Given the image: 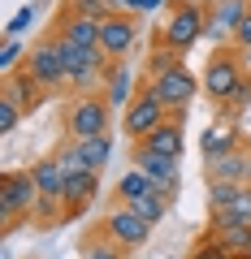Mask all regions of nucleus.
I'll return each mask as SVG.
<instances>
[{"instance_id": "obj_22", "label": "nucleus", "mask_w": 251, "mask_h": 259, "mask_svg": "<svg viewBox=\"0 0 251 259\" xmlns=\"http://www.w3.org/2000/svg\"><path fill=\"white\" fill-rule=\"evenodd\" d=\"M126 207H130L134 216H143V221H148L152 229H156V225L169 216V207H173V194H165V190H152V194H143V199H134V203H126Z\"/></svg>"}, {"instance_id": "obj_35", "label": "nucleus", "mask_w": 251, "mask_h": 259, "mask_svg": "<svg viewBox=\"0 0 251 259\" xmlns=\"http://www.w3.org/2000/svg\"><path fill=\"white\" fill-rule=\"evenodd\" d=\"M234 259H251V255H234Z\"/></svg>"}, {"instance_id": "obj_2", "label": "nucleus", "mask_w": 251, "mask_h": 259, "mask_svg": "<svg viewBox=\"0 0 251 259\" xmlns=\"http://www.w3.org/2000/svg\"><path fill=\"white\" fill-rule=\"evenodd\" d=\"M35 207H39L35 168H5L0 173V221H5V233H13L22 221H35Z\"/></svg>"}, {"instance_id": "obj_4", "label": "nucleus", "mask_w": 251, "mask_h": 259, "mask_svg": "<svg viewBox=\"0 0 251 259\" xmlns=\"http://www.w3.org/2000/svg\"><path fill=\"white\" fill-rule=\"evenodd\" d=\"M139 87L148 95H156L173 121H186V112H191V104H195V95H199L204 82H199L186 65H177V69H169V74H160V78H139Z\"/></svg>"}, {"instance_id": "obj_32", "label": "nucleus", "mask_w": 251, "mask_h": 259, "mask_svg": "<svg viewBox=\"0 0 251 259\" xmlns=\"http://www.w3.org/2000/svg\"><path fill=\"white\" fill-rule=\"evenodd\" d=\"M169 0H113V9L121 13H134V18H148V13H160Z\"/></svg>"}, {"instance_id": "obj_26", "label": "nucleus", "mask_w": 251, "mask_h": 259, "mask_svg": "<svg viewBox=\"0 0 251 259\" xmlns=\"http://www.w3.org/2000/svg\"><path fill=\"white\" fill-rule=\"evenodd\" d=\"M52 156H56V164H61V173H65V177L91 173V168H87V160H83V151H78V143H61Z\"/></svg>"}, {"instance_id": "obj_3", "label": "nucleus", "mask_w": 251, "mask_h": 259, "mask_svg": "<svg viewBox=\"0 0 251 259\" xmlns=\"http://www.w3.org/2000/svg\"><path fill=\"white\" fill-rule=\"evenodd\" d=\"M65 139H95V134H113V104L104 100V91H87V95H74L65 104Z\"/></svg>"}, {"instance_id": "obj_24", "label": "nucleus", "mask_w": 251, "mask_h": 259, "mask_svg": "<svg viewBox=\"0 0 251 259\" xmlns=\"http://www.w3.org/2000/svg\"><path fill=\"white\" fill-rule=\"evenodd\" d=\"M152 190H156V182H152L143 168H130V173L113 186V199H117V203H134V199H143V194H152Z\"/></svg>"}, {"instance_id": "obj_16", "label": "nucleus", "mask_w": 251, "mask_h": 259, "mask_svg": "<svg viewBox=\"0 0 251 259\" xmlns=\"http://www.w3.org/2000/svg\"><path fill=\"white\" fill-rule=\"evenodd\" d=\"M104 100L113 104V112H126V104L139 95V82H134V69L126 61H113L109 69H104V82H100Z\"/></svg>"}, {"instance_id": "obj_25", "label": "nucleus", "mask_w": 251, "mask_h": 259, "mask_svg": "<svg viewBox=\"0 0 251 259\" xmlns=\"http://www.w3.org/2000/svg\"><path fill=\"white\" fill-rule=\"evenodd\" d=\"M177 65H186L182 52H173V48H165V44H152L148 65H143V78H160V74H169V69H177Z\"/></svg>"}, {"instance_id": "obj_13", "label": "nucleus", "mask_w": 251, "mask_h": 259, "mask_svg": "<svg viewBox=\"0 0 251 259\" xmlns=\"http://www.w3.org/2000/svg\"><path fill=\"white\" fill-rule=\"evenodd\" d=\"M204 182H234V186H251V139L242 147L225 151V156L204 160Z\"/></svg>"}, {"instance_id": "obj_11", "label": "nucleus", "mask_w": 251, "mask_h": 259, "mask_svg": "<svg viewBox=\"0 0 251 259\" xmlns=\"http://www.w3.org/2000/svg\"><path fill=\"white\" fill-rule=\"evenodd\" d=\"M169 121V112H165V104L156 100V95H148L139 87V95H134L130 104H126V112H121V130H126V139L130 143H139V139H148L156 125H165Z\"/></svg>"}, {"instance_id": "obj_10", "label": "nucleus", "mask_w": 251, "mask_h": 259, "mask_svg": "<svg viewBox=\"0 0 251 259\" xmlns=\"http://www.w3.org/2000/svg\"><path fill=\"white\" fill-rule=\"evenodd\" d=\"M143 26L134 13H109V18H100V48L109 52V61H126V56L134 52V44H139Z\"/></svg>"}, {"instance_id": "obj_9", "label": "nucleus", "mask_w": 251, "mask_h": 259, "mask_svg": "<svg viewBox=\"0 0 251 259\" xmlns=\"http://www.w3.org/2000/svg\"><path fill=\"white\" fill-rule=\"evenodd\" d=\"M251 13V0H208V18H204V39L217 48L234 44V30L242 26V18Z\"/></svg>"}, {"instance_id": "obj_30", "label": "nucleus", "mask_w": 251, "mask_h": 259, "mask_svg": "<svg viewBox=\"0 0 251 259\" xmlns=\"http://www.w3.org/2000/svg\"><path fill=\"white\" fill-rule=\"evenodd\" d=\"M186 259H234V255L212 238V233H204V238H195V246H191V255H186Z\"/></svg>"}, {"instance_id": "obj_18", "label": "nucleus", "mask_w": 251, "mask_h": 259, "mask_svg": "<svg viewBox=\"0 0 251 259\" xmlns=\"http://www.w3.org/2000/svg\"><path fill=\"white\" fill-rule=\"evenodd\" d=\"M100 199V173H78V177H65V225L78 221L87 207Z\"/></svg>"}, {"instance_id": "obj_5", "label": "nucleus", "mask_w": 251, "mask_h": 259, "mask_svg": "<svg viewBox=\"0 0 251 259\" xmlns=\"http://www.w3.org/2000/svg\"><path fill=\"white\" fill-rule=\"evenodd\" d=\"M242 78H247V69H242V48L225 44V48H212V56L204 61V78L199 82H204V95L221 108Z\"/></svg>"}, {"instance_id": "obj_19", "label": "nucleus", "mask_w": 251, "mask_h": 259, "mask_svg": "<svg viewBox=\"0 0 251 259\" xmlns=\"http://www.w3.org/2000/svg\"><path fill=\"white\" fill-rule=\"evenodd\" d=\"M148 151H160V156H173V160H182V151H186V121H173L169 117L165 125H156L148 134V139H139Z\"/></svg>"}, {"instance_id": "obj_34", "label": "nucleus", "mask_w": 251, "mask_h": 259, "mask_svg": "<svg viewBox=\"0 0 251 259\" xmlns=\"http://www.w3.org/2000/svg\"><path fill=\"white\" fill-rule=\"evenodd\" d=\"M30 22H35V5H26V9H18L9 18V26H5V39H22L30 30Z\"/></svg>"}, {"instance_id": "obj_1", "label": "nucleus", "mask_w": 251, "mask_h": 259, "mask_svg": "<svg viewBox=\"0 0 251 259\" xmlns=\"http://www.w3.org/2000/svg\"><path fill=\"white\" fill-rule=\"evenodd\" d=\"M204 18H208V0H169L160 26L152 30V44H165L186 56L204 39Z\"/></svg>"}, {"instance_id": "obj_20", "label": "nucleus", "mask_w": 251, "mask_h": 259, "mask_svg": "<svg viewBox=\"0 0 251 259\" xmlns=\"http://www.w3.org/2000/svg\"><path fill=\"white\" fill-rule=\"evenodd\" d=\"M30 168H35V182H39V194H44V199H65V173H61L56 156L35 160Z\"/></svg>"}, {"instance_id": "obj_21", "label": "nucleus", "mask_w": 251, "mask_h": 259, "mask_svg": "<svg viewBox=\"0 0 251 259\" xmlns=\"http://www.w3.org/2000/svg\"><path fill=\"white\" fill-rule=\"evenodd\" d=\"M208 233H212L230 255H251V225H242V221H234V225H208Z\"/></svg>"}, {"instance_id": "obj_28", "label": "nucleus", "mask_w": 251, "mask_h": 259, "mask_svg": "<svg viewBox=\"0 0 251 259\" xmlns=\"http://www.w3.org/2000/svg\"><path fill=\"white\" fill-rule=\"evenodd\" d=\"M26 52L30 48H22V39H5V44H0V69H5V74L22 69V65H26Z\"/></svg>"}, {"instance_id": "obj_14", "label": "nucleus", "mask_w": 251, "mask_h": 259, "mask_svg": "<svg viewBox=\"0 0 251 259\" xmlns=\"http://www.w3.org/2000/svg\"><path fill=\"white\" fill-rule=\"evenodd\" d=\"M0 95H9V100H13V104H18V108H22V112L30 117V112H35V108H39V104H44V100H48L52 91H48V87L39 82L35 74H30L26 65H22V69L5 74V87H0Z\"/></svg>"}, {"instance_id": "obj_6", "label": "nucleus", "mask_w": 251, "mask_h": 259, "mask_svg": "<svg viewBox=\"0 0 251 259\" xmlns=\"http://www.w3.org/2000/svg\"><path fill=\"white\" fill-rule=\"evenodd\" d=\"M251 225V186L208 182V225Z\"/></svg>"}, {"instance_id": "obj_17", "label": "nucleus", "mask_w": 251, "mask_h": 259, "mask_svg": "<svg viewBox=\"0 0 251 259\" xmlns=\"http://www.w3.org/2000/svg\"><path fill=\"white\" fill-rule=\"evenodd\" d=\"M48 30H56V35L65 39V44H78V48H100V18H83V13L61 9V13H56V22H52Z\"/></svg>"}, {"instance_id": "obj_15", "label": "nucleus", "mask_w": 251, "mask_h": 259, "mask_svg": "<svg viewBox=\"0 0 251 259\" xmlns=\"http://www.w3.org/2000/svg\"><path fill=\"white\" fill-rule=\"evenodd\" d=\"M242 143H247V134L238 130V121L217 117L212 125H204V134H199V156H204V160H212V156H225V151L242 147Z\"/></svg>"}, {"instance_id": "obj_7", "label": "nucleus", "mask_w": 251, "mask_h": 259, "mask_svg": "<svg viewBox=\"0 0 251 259\" xmlns=\"http://www.w3.org/2000/svg\"><path fill=\"white\" fill-rule=\"evenodd\" d=\"M95 233L109 238V242H117V246H126V250H143L148 238H152V225L143 221V216H134L126 203H113L109 212H104V221H100Z\"/></svg>"}, {"instance_id": "obj_29", "label": "nucleus", "mask_w": 251, "mask_h": 259, "mask_svg": "<svg viewBox=\"0 0 251 259\" xmlns=\"http://www.w3.org/2000/svg\"><path fill=\"white\" fill-rule=\"evenodd\" d=\"M247 104H251V78H242V82L234 87V95H230V100H225L217 112H221V117H230V121H238V112L247 108Z\"/></svg>"}, {"instance_id": "obj_33", "label": "nucleus", "mask_w": 251, "mask_h": 259, "mask_svg": "<svg viewBox=\"0 0 251 259\" xmlns=\"http://www.w3.org/2000/svg\"><path fill=\"white\" fill-rule=\"evenodd\" d=\"M26 117V112L18 108V104L9 100V95H0V134H13V130H18V121Z\"/></svg>"}, {"instance_id": "obj_8", "label": "nucleus", "mask_w": 251, "mask_h": 259, "mask_svg": "<svg viewBox=\"0 0 251 259\" xmlns=\"http://www.w3.org/2000/svg\"><path fill=\"white\" fill-rule=\"evenodd\" d=\"M26 69L48 87V91H65V61H61V39H56V30H44V35L30 44Z\"/></svg>"}, {"instance_id": "obj_27", "label": "nucleus", "mask_w": 251, "mask_h": 259, "mask_svg": "<svg viewBox=\"0 0 251 259\" xmlns=\"http://www.w3.org/2000/svg\"><path fill=\"white\" fill-rule=\"evenodd\" d=\"M83 259H130V250L109 238H91V242H83Z\"/></svg>"}, {"instance_id": "obj_31", "label": "nucleus", "mask_w": 251, "mask_h": 259, "mask_svg": "<svg viewBox=\"0 0 251 259\" xmlns=\"http://www.w3.org/2000/svg\"><path fill=\"white\" fill-rule=\"evenodd\" d=\"M65 9L69 13H83V18H109L113 9V0H65Z\"/></svg>"}, {"instance_id": "obj_23", "label": "nucleus", "mask_w": 251, "mask_h": 259, "mask_svg": "<svg viewBox=\"0 0 251 259\" xmlns=\"http://www.w3.org/2000/svg\"><path fill=\"white\" fill-rule=\"evenodd\" d=\"M74 143V139H69ZM78 151H83L87 168L91 173H104V164L113 160V134H95V139H78Z\"/></svg>"}, {"instance_id": "obj_12", "label": "nucleus", "mask_w": 251, "mask_h": 259, "mask_svg": "<svg viewBox=\"0 0 251 259\" xmlns=\"http://www.w3.org/2000/svg\"><path fill=\"white\" fill-rule=\"evenodd\" d=\"M130 168H143V173L156 182V190H165V194L177 199L182 173H177V160L173 156H160V151H148L143 143H130Z\"/></svg>"}]
</instances>
